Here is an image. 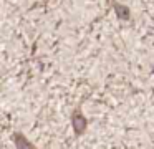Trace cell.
I'll list each match as a JSON object with an SVG mask.
<instances>
[{
	"label": "cell",
	"mask_w": 154,
	"mask_h": 149,
	"mask_svg": "<svg viewBox=\"0 0 154 149\" xmlns=\"http://www.w3.org/2000/svg\"><path fill=\"white\" fill-rule=\"evenodd\" d=\"M71 126H73L75 134H76V136L83 134V132L86 131V128H88V119L85 118V114L81 113L80 108H76V109L73 111V114H71Z\"/></svg>",
	"instance_id": "6da1fadb"
},
{
	"label": "cell",
	"mask_w": 154,
	"mask_h": 149,
	"mask_svg": "<svg viewBox=\"0 0 154 149\" xmlns=\"http://www.w3.org/2000/svg\"><path fill=\"white\" fill-rule=\"evenodd\" d=\"M109 3L113 5L114 12H116V17H118L119 20L128 22V20L131 18V10L128 8L126 5H123V3H118V2H114V0H109Z\"/></svg>",
	"instance_id": "7a4b0ae2"
},
{
	"label": "cell",
	"mask_w": 154,
	"mask_h": 149,
	"mask_svg": "<svg viewBox=\"0 0 154 149\" xmlns=\"http://www.w3.org/2000/svg\"><path fill=\"white\" fill-rule=\"evenodd\" d=\"M14 141H15V146H17V147H20V149H25V147L33 149L35 147V146L32 144V142L28 141L23 134H20V132H15V134H14Z\"/></svg>",
	"instance_id": "3957f363"
},
{
	"label": "cell",
	"mask_w": 154,
	"mask_h": 149,
	"mask_svg": "<svg viewBox=\"0 0 154 149\" xmlns=\"http://www.w3.org/2000/svg\"><path fill=\"white\" fill-rule=\"evenodd\" d=\"M152 71H154V66H152Z\"/></svg>",
	"instance_id": "277c9868"
}]
</instances>
